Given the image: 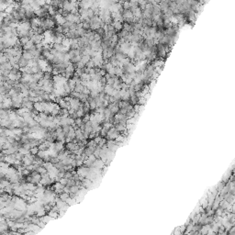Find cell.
Listing matches in <instances>:
<instances>
[{
  "label": "cell",
  "mask_w": 235,
  "mask_h": 235,
  "mask_svg": "<svg viewBox=\"0 0 235 235\" xmlns=\"http://www.w3.org/2000/svg\"><path fill=\"white\" fill-rule=\"evenodd\" d=\"M120 135V131L115 128V127H112L110 130H108V131L107 133V140H116L117 137H119Z\"/></svg>",
  "instance_id": "cell-1"
},
{
  "label": "cell",
  "mask_w": 235,
  "mask_h": 235,
  "mask_svg": "<svg viewBox=\"0 0 235 235\" xmlns=\"http://www.w3.org/2000/svg\"><path fill=\"white\" fill-rule=\"evenodd\" d=\"M30 40H31L35 44H39V43L42 42V41H43V36H41V34L34 32V34L30 37Z\"/></svg>",
  "instance_id": "cell-2"
},
{
  "label": "cell",
  "mask_w": 235,
  "mask_h": 235,
  "mask_svg": "<svg viewBox=\"0 0 235 235\" xmlns=\"http://www.w3.org/2000/svg\"><path fill=\"white\" fill-rule=\"evenodd\" d=\"M107 146L108 150H110L112 152H115L119 147V144H118V142H116V140H108V141L107 142Z\"/></svg>",
  "instance_id": "cell-3"
},
{
  "label": "cell",
  "mask_w": 235,
  "mask_h": 235,
  "mask_svg": "<svg viewBox=\"0 0 235 235\" xmlns=\"http://www.w3.org/2000/svg\"><path fill=\"white\" fill-rule=\"evenodd\" d=\"M41 17H33V18H31L30 19V24H31V29H37V28H39L40 26H41Z\"/></svg>",
  "instance_id": "cell-4"
},
{
  "label": "cell",
  "mask_w": 235,
  "mask_h": 235,
  "mask_svg": "<svg viewBox=\"0 0 235 235\" xmlns=\"http://www.w3.org/2000/svg\"><path fill=\"white\" fill-rule=\"evenodd\" d=\"M55 20H56V22H57L58 24L61 25V26L64 25L67 22L66 17L63 15H62V14H56L55 15Z\"/></svg>",
  "instance_id": "cell-5"
},
{
  "label": "cell",
  "mask_w": 235,
  "mask_h": 235,
  "mask_svg": "<svg viewBox=\"0 0 235 235\" xmlns=\"http://www.w3.org/2000/svg\"><path fill=\"white\" fill-rule=\"evenodd\" d=\"M18 65L20 66V68H25V67L29 66V61L27 59H25L24 57L21 56L19 61H18Z\"/></svg>",
  "instance_id": "cell-6"
},
{
  "label": "cell",
  "mask_w": 235,
  "mask_h": 235,
  "mask_svg": "<svg viewBox=\"0 0 235 235\" xmlns=\"http://www.w3.org/2000/svg\"><path fill=\"white\" fill-rule=\"evenodd\" d=\"M114 87H113V85H108V84H107L106 86H105V93L106 94H107V95L111 96L112 93H113V91H114Z\"/></svg>",
  "instance_id": "cell-7"
},
{
  "label": "cell",
  "mask_w": 235,
  "mask_h": 235,
  "mask_svg": "<svg viewBox=\"0 0 235 235\" xmlns=\"http://www.w3.org/2000/svg\"><path fill=\"white\" fill-rule=\"evenodd\" d=\"M112 25L115 28L116 30H118V31H120V30H121V29H123V24H122L121 21H113Z\"/></svg>",
  "instance_id": "cell-8"
},
{
  "label": "cell",
  "mask_w": 235,
  "mask_h": 235,
  "mask_svg": "<svg viewBox=\"0 0 235 235\" xmlns=\"http://www.w3.org/2000/svg\"><path fill=\"white\" fill-rule=\"evenodd\" d=\"M13 66L12 64L9 62V61L8 62H4V63H1V70H12Z\"/></svg>",
  "instance_id": "cell-9"
},
{
  "label": "cell",
  "mask_w": 235,
  "mask_h": 235,
  "mask_svg": "<svg viewBox=\"0 0 235 235\" xmlns=\"http://www.w3.org/2000/svg\"><path fill=\"white\" fill-rule=\"evenodd\" d=\"M34 108L37 110V111H39L40 113L41 112H43V106H42V102L41 101H39V102H35L34 103Z\"/></svg>",
  "instance_id": "cell-10"
},
{
  "label": "cell",
  "mask_w": 235,
  "mask_h": 235,
  "mask_svg": "<svg viewBox=\"0 0 235 235\" xmlns=\"http://www.w3.org/2000/svg\"><path fill=\"white\" fill-rule=\"evenodd\" d=\"M80 190V186L74 185L73 186H70V195L71 196H74V195H76L79 192Z\"/></svg>",
  "instance_id": "cell-11"
},
{
  "label": "cell",
  "mask_w": 235,
  "mask_h": 235,
  "mask_svg": "<svg viewBox=\"0 0 235 235\" xmlns=\"http://www.w3.org/2000/svg\"><path fill=\"white\" fill-rule=\"evenodd\" d=\"M34 46H35V43H34L31 40H29V41L23 46V49H24V51H29V50H30L31 48H33Z\"/></svg>",
  "instance_id": "cell-12"
},
{
  "label": "cell",
  "mask_w": 235,
  "mask_h": 235,
  "mask_svg": "<svg viewBox=\"0 0 235 235\" xmlns=\"http://www.w3.org/2000/svg\"><path fill=\"white\" fill-rule=\"evenodd\" d=\"M53 188H54V192L57 193L59 190L63 189V188H64V186H63L62 184H61L60 182H56V183L53 185Z\"/></svg>",
  "instance_id": "cell-13"
},
{
  "label": "cell",
  "mask_w": 235,
  "mask_h": 235,
  "mask_svg": "<svg viewBox=\"0 0 235 235\" xmlns=\"http://www.w3.org/2000/svg\"><path fill=\"white\" fill-rule=\"evenodd\" d=\"M82 185H83V186H84V187H88V186H91V185H92V180H91V179H89V178L85 177L82 180Z\"/></svg>",
  "instance_id": "cell-14"
},
{
  "label": "cell",
  "mask_w": 235,
  "mask_h": 235,
  "mask_svg": "<svg viewBox=\"0 0 235 235\" xmlns=\"http://www.w3.org/2000/svg\"><path fill=\"white\" fill-rule=\"evenodd\" d=\"M115 128L117 129L120 132H122L127 130V126H125V125H123V124H121V123H116Z\"/></svg>",
  "instance_id": "cell-15"
},
{
  "label": "cell",
  "mask_w": 235,
  "mask_h": 235,
  "mask_svg": "<svg viewBox=\"0 0 235 235\" xmlns=\"http://www.w3.org/2000/svg\"><path fill=\"white\" fill-rule=\"evenodd\" d=\"M22 57H24L25 59H27L28 61H29V60H31V59H33V55L30 52H29V51H24L23 52V53H22Z\"/></svg>",
  "instance_id": "cell-16"
},
{
  "label": "cell",
  "mask_w": 235,
  "mask_h": 235,
  "mask_svg": "<svg viewBox=\"0 0 235 235\" xmlns=\"http://www.w3.org/2000/svg\"><path fill=\"white\" fill-rule=\"evenodd\" d=\"M67 83H68V85L70 86L72 91H74V88H75V87H76V81H75L74 78H70V79H68V82Z\"/></svg>",
  "instance_id": "cell-17"
},
{
  "label": "cell",
  "mask_w": 235,
  "mask_h": 235,
  "mask_svg": "<svg viewBox=\"0 0 235 235\" xmlns=\"http://www.w3.org/2000/svg\"><path fill=\"white\" fill-rule=\"evenodd\" d=\"M63 149H64V147H63V142L62 141H58V142L55 143V150L57 151L58 153L60 151H62Z\"/></svg>",
  "instance_id": "cell-18"
},
{
  "label": "cell",
  "mask_w": 235,
  "mask_h": 235,
  "mask_svg": "<svg viewBox=\"0 0 235 235\" xmlns=\"http://www.w3.org/2000/svg\"><path fill=\"white\" fill-rule=\"evenodd\" d=\"M85 87H86L83 85L82 83H80V84H76V87H75V88H74V91H75V92H78V93H82Z\"/></svg>",
  "instance_id": "cell-19"
},
{
  "label": "cell",
  "mask_w": 235,
  "mask_h": 235,
  "mask_svg": "<svg viewBox=\"0 0 235 235\" xmlns=\"http://www.w3.org/2000/svg\"><path fill=\"white\" fill-rule=\"evenodd\" d=\"M70 197V193H67V192H62V194L59 195V198L61 200H63V201H66L67 198Z\"/></svg>",
  "instance_id": "cell-20"
},
{
  "label": "cell",
  "mask_w": 235,
  "mask_h": 235,
  "mask_svg": "<svg viewBox=\"0 0 235 235\" xmlns=\"http://www.w3.org/2000/svg\"><path fill=\"white\" fill-rule=\"evenodd\" d=\"M76 114H77V116H78V118H83L87 113L85 112V110H84V108H83L82 107H79V109L76 110Z\"/></svg>",
  "instance_id": "cell-21"
},
{
  "label": "cell",
  "mask_w": 235,
  "mask_h": 235,
  "mask_svg": "<svg viewBox=\"0 0 235 235\" xmlns=\"http://www.w3.org/2000/svg\"><path fill=\"white\" fill-rule=\"evenodd\" d=\"M48 215L49 216H51L52 219H56V218H58L59 217V211H55V210H50L49 212H48Z\"/></svg>",
  "instance_id": "cell-22"
},
{
  "label": "cell",
  "mask_w": 235,
  "mask_h": 235,
  "mask_svg": "<svg viewBox=\"0 0 235 235\" xmlns=\"http://www.w3.org/2000/svg\"><path fill=\"white\" fill-rule=\"evenodd\" d=\"M62 44L64 47H67V48H70V45H71V43H70V39L69 38H67L65 36V38L63 39V41H62Z\"/></svg>",
  "instance_id": "cell-23"
},
{
  "label": "cell",
  "mask_w": 235,
  "mask_h": 235,
  "mask_svg": "<svg viewBox=\"0 0 235 235\" xmlns=\"http://www.w3.org/2000/svg\"><path fill=\"white\" fill-rule=\"evenodd\" d=\"M91 59H92V57H91L90 55H82V60H81V61H82L85 64H87Z\"/></svg>",
  "instance_id": "cell-24"
},
{
  "label": "cell",
  "mask_w": 235,
  "mask_h": 235,
  "mask_svg": "<svg viewBox=\"0 0 235 235\" xmlns=\"http://www.w3.org/2000/svg\"><path fill=\"white\" fill-rule=\"evenodd\" d=\"M18 152H19V153H21L22 154H24V155H27V154L30 153V150H27V149L24 148L23 146H21L20 148L18 149Z\"/></svg>",
  "instance_id": "cell-25"
},
{
  "label": "cell",
  "mask_w": 235,
  "mask_h": 235,
  "mask_svg": "<svg viewBox=\"0 0 235 235\" xmlns=\"http://www.w3.org/2000/svg\"><path fill=\"white\" fill-rule=\"evenodd\" d=\"M83 28L86 30H89L91 29V25L89 21H83Z\"/></svg>",
  "instance_id": "cell-26"
},
{
  "label": "cell",
  "mask_w": 235,
  "mask_h": 235,
  "mask_svg": "<svg viewBox=\"0 0 235 235\" xmlns=\"http://www.w3.org/2000/svg\"><path fill=\"white\" fill-rule=\"evenodd\" d=\"M93 164H94V162L92 161V160H90L89 158H87V159H86L84 161V165H86V166H87V167H91L93 165Z\"/></svg>",
  "instance_id": "cell-27"
},
{
  "label": "cell",
  "mask_w": 235,
  "mask_h": 235,
  "mask_svg": "<svg viewBox=\"0 0 235 235\" xmlns=\"http://www.w3.org/2000/svg\"><path fill=\"white\" fill-rule=\"evenodd\" d=\"M39 151H40V149H39L38 146H36V147H31L30 148V153L33 154V155H37Z\"/></svg>",
  "instance_id": "cell-28"
},
{
  "label": "cell",
  "mask_w": 235,
  "mask_h": 235,
  "mask_svg": "<svg viewBox=\"0 0 235 235\" xmlns=\"http://www.w3.org/2000/svg\"><path fill=\"white\" fill-rule=\"evenodd\" d=\"M121 5H122V8L124 9H131V3H130V1H123Z\"/></svg>",
  "instance_id": "cell-29"
},
{
  "label": "cell",
  "mask_w": 235,
  "mask_h": 235,
  "mask_svg": "<svg viewBox=\"0 0 235 235\" xmlns=\"http://www.w3.org/2000/svg\"><path fill=\"white\" fill-rule=\"evenodd\" d=\"M30 40V38L29 37H21V38H19V41H20V42L22 43V45L24 46L28 41Z\"/></svg>",
  "instance_id": "cell-30"
},
{
  "label": "cell",
  "mask_w": 235,
  "mask_h": 235,
  "mask_svg": "<svg viewBox=\"0 0 235 235\" xmlns=\"http://www.w3.org/2000/svg\"><path fill=\"white\" fill-rule=\"evenodd\" d=\"M74 123L76 124L79 128H80V126H81V125L84 123V122H83V119H82V118H76V119L74 120Z\"/></svg>",
  "instance_id": "cell-31"
},
{
  "label": "cell",
  "mask_w": 235,
  "mask_h": 235,
  "mask_svg": "<svg viewBox=\"0 0 235 235\" xmlns=\"http://www.w3.org/2000/svg\"><path fill=\"white\" fill-rule=\"evenodd\" d=\"M125 139H126V137L124 136V135H122V134H120L119 137H117V139H116V142H122V141H124L125 140Z\"/></svg>",
  "instance_id": "cell-32"
},
{
  "label": "cell",
  "mask_w": 235,
  "mask_h": 235,
  "mask_svg": "<svg viewBox=\"0 0 235 235\" xmlns=\"http://www.w3.org/2000/svg\"><path fill=\"white\" fill-rule=\"evenodd\" d=\"M0 141H1V145L5 144L6 142L8 141V136H1L0 137Z\"/></svg>",
  "instance_id": "cell-33"
},
{
  "label": "cell",
  "mask_w": 235,
  "mask_h": 235,
  "mask_svg": "<svg viewBox=\"0 0 235 235\" xmlns=\"http://www.w3.org/2000/svg\"><path fill=\"white\" fill-rule=\"evenodd\" d=\"M107 131H108V130L107 129H106V128H102V130L100 131V136H102V137H106L107 136Z\"/></svg>",
  "instance_id": "cell-34"
},
{
  "label": "cell",
  "mask_w": 235,
  "mask_h": 235,
  "mask_svg": "<svg viewBox=\"0 0 235 235\" xmlns=\"http://www.w3.org/2000/svg\"><path fill=\"white\" fill-rule=\"evenodd\" d=\"M24 154H22L21 153H19V152H17V153H16V159L17 160H20V161H22L23 160V158H24Z\"/></svg>",
  "instance_id": "cell-35"
},
{
  "label": "cell",
  "mask_w": 235,
  "mask_h": 235,
  "mask_svg": "<svg viewBox=\"0 0 235 235\" xmlns=\"http://www.w3.org/2000/svg\"><path fill=\"white\" fill-rule=\"evenodd\" d=\"M51 218H52V217L49 216V215H48V216H43V217H41V221H43V222L47 223V222H49V220L51 219Z\"/></svg>",
  "instance_id": "cell-36"
},
{
  "label": "cell",
  "mask_w": 235,
  "mask_h": 235,
  "mask_svg": "<svg viewBox=\"0 0 235 235\" xmlns=\"http://www.w3.org/2000/svg\"><path fill=\"white\" fill-rule=\"evenodd\" d=\"M83 118H84V119H83V122H84V123H87V122H88V121L90 120V114L87 113V114H86Z\"/></svg>",
  "instance_id": "cell-37"
},
{
  "label": "cell",
  "mask_w": 235,
  "mask_h": 235,
  "mask_svg": "<svg viewBox=\"0 0 235 235\" xmlns=\"http://www.w3.org/2000/svg\"><path fill=\"white\" fill-rule=\"evenodd\" d=\"M86 66H87V67H88V68H95V67H96L95 63H94V62H93V61H92V59H91L89 62H87V64H86Z\"/></svg>",
  "instance_id": "cell-38"
},
{
  "label": "cell",
  "mask_w": 235,
  "mask_h": 235,
  "mask_svg": "<svg viewBox=\"0 0 235 235\" xmlns=\"http://www.w3.org/2000/svg\"><path fill=\"white\" fill-rule=\"evenodd\" d=\"M59 182H60L61 184H62L63 186H67V183H68V179H67V178H65V177H62V178H61V179H60V181H59Z\"/></svg>",
  "instance_id": "cell-39"
},
{
  "label": "cell",
  "mask_w": 235,
  "mask_h": 235,
  "mask_svg": "<svg viewBox=\"0 0 235 235\" xmlns=\"http://www.w3.org/2000/svg\"><path fill=\"white\" fill-rule=\"evenodd\" d=\"M225 185H226V184H224L223 182H221V183H219V185L217 186V189H218V191H219V192H220V191L222 190L223 187L225 186Z\"/></svg>",
  "instance_id": "cell-40"
},
{
  "label": "cell",
  "mask_w": 235,
  "mask_h": 235,
  "mask_svg": "<svg viewBox=\"0 0 235 235\" xmlns=\"http://www.w3.org/2000/svg\"><path fill=\"white\" fill-rule=\"evenodd\" d=\"M103 139V137L102 136H100V135H98V136H96V137H95L94 138V140H95V142L96 143V144H98L99 142L101 141V140Z\"/></svg>",
  "instance_id": "cell-41"
},
{
  "label": "cell",
  "mask_w": 235,
  "mask_h": 235,
  "mask_svg": "<svg viewBox=\"0 0 235 235\" xmlns=\"http://www.w3.org/2000/svg\"><path fill=\"white\" fill-rule=\"evenodd\" d=\"M107 141L106 140V139H104V138H103V139L101 140V141H100V142H99L97 145H98L99 147H101V148H102L104 145H106V143H107Z\"/></svg>",
  "instance_id": "cell-42"
},
{
  "label": "cell",
  "mask_w": 235,
  "mask_h": 235,
  "mask_svg": "<svg viewBox=\"0 0 235 235\" xmlns=\"http://www.w3.org/2000/svg\"><path fill=\"white\" fill-rule=\"evenodd\" d=\"M83 165H84V160H83V159H78V160H76V166L80 167V166H82Z\"/></svg>",
  "instance_id": "cell-43"
},
{
  "label": "cell",
  "mask_w": 235,
  "mask_h": 235,
  "mask_svg": "<svg viewBox=\"0 0 235 235\" xmlns=\"http://www.w3.org/2000/svg\"><path fill=\"white\" fill-rule=\"evenodd\" d=\"M76 66H77L76 68H85V67H86V64L81 61V62H79L76 63Z\"/></svg>",
  "instance_id": "cell-44"
},
{
  "label": "cell",
  "mask_w": 235,
  "mask_h": 235,
  "mask_svg": "<svg viewBox=\"0 0 235 235\" xmlns=\"http://www.w3.org/2000/svg\"><path fill=\"white\" fill-rule=\"evenodd\" d=\"M131 2H138V3H139V1H138V0H131Z\"/></svg>",
  "instance_id": "cell-45"
},
{
  "label": "cell",
  "mask_w": 235,
  "mask_h": 235,
  "mask_svg": "<svg viewBox=\"0 0 235 235\" xmlns=\"http://www.w3.org/2000/svg\"><path fill=\"white\" fill-rule=\"evenodd\" d=\"M121 1H122V2H123V1H127V0H121Z\"/></svg>",
  "instance_id": "cell-46"
}]
</instances>
